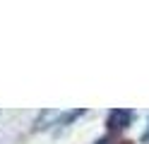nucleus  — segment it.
Returning <instances> with one entry per match:
<instances>
[{"label":"nucleus","instance_id":"f257e3e1","mask_svg":"<svg viewBox=\"0 0 149 144\" xmlns=\"http://www.w3.org/2000/svg\"><path fill=\"white\" fill-rule=\"evenodd\" d=\"M84 115V111H43L36 120V127L39 130H60L68 127L72 120H77Z\"/></svg>","mask_w":149,"mask_h":144},{"label":"nucleus","instance_id":"f03ea898","mask_svg":"<svg viewBox=\"0 0 149 144\" xmlns=\"http://www.w3.org/2000/svg\"><path fill=\"white\" fill-rule=\"evenodd\" d=\"M132 111H111L108 113V132L111 134H120L125 127H130V122H132Z\"/></svg>","mask_w":149,"mask_h":144},{"label":"nucleus","instance_id":"7ed1b4c3","mask_svg":"<svg viewBox=\"0 0 149 144\" xmlns=\"http://www.w3.org/2000/svg\"><path fill=\"white\" fill-rule=\"evenodd\" d=\"M91 144H120V134H106V137H101V139H96V142H91Z\"/></svg>","mask_w":149,"mask_h":144},{"label":"nucleus","instance_id":"20e7f679","mask_svg":"<svg viewBox=\"0 0 149 144\" xmlns=\"http://www.w3.org/2000/svg\"><path fill=\"white\" fill-rule=\"evenodd\" d=\"M142 144H149V122H147V130L142 134Z\"/></svg>","mask_w":149,"mask_h":144}]
</instances>
